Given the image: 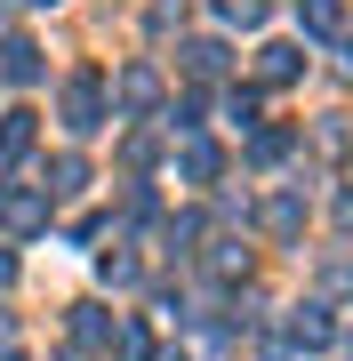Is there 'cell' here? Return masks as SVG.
<instances>
[{
	"label": "cell",
	"mask_w": 353,
	"mask_h": 361,
	"mask_svg": "<svg viewBox=\"0 0 353 361\" xmlns=\"http://www.w3.org/2000/svg\"><path fill=\"white\" fill-rule=\"evenodd\" d=\"M65 129H73V137H89V129H105V89H97L89 73H80L73 89H65Z\"/></svg>",
	"instance_id": "1"
},
{
	"label": "cell",
	"mask_w": 353,
	"mask_h": 361,
	"mask_svg": "<svg viewBox=\"0 0 353 361\" xmlns=\"http://www.w3.org/2000/svg\"><path fill=\"white\" fill-rule=\"evenodd\" d=\"M0 217H8L16 233H32V225H49V201L40 193H0Z\"/></svg>",
	"instance_id": "2"
},
{
	"label": "cell",
	"mask_w": 353,
	"mask_h": 361,
	"mask_svg": "<svg viewBox=\"0 0 353 361\" xmlns=\"http://www.w3.org/2000/svg\"><path fill=\"white\" fill-rule=\"evenodd\" d=\"M0 73L8 80H40V49L32 40H8V49H0Z\"/></svg>",
	"instance_id": "3"
},
{
	"label": "cell",
	"mask_w": 353,
	"mask_h": 361,
	"mask_svg": "<svg viewBox=\"0 0 353 361\" xmlns=\"http://www.w3.org/2000/svg\"><path fill=\"white\" fill-rule=\"evenodd\" d=\"M25 145H32V113H8L0 121V161H16Z\"/></svg>",
	"instance_id": "4"
},
{
	"label": "cell",
	"mask_w": 353,
	"mask_h": 361,
	"mask_svg": "<svg viewBox=\"0 0 353 361\" xmlns=\"http://www.w3.org/2000/svg\"><path fill=\"white\" fill-rule=\"evenodd\" d=\"M289 337H297V345H329V313H321V305H305L297 322H289Z\"/></svg>",
	"instance_id": "5"
},
{
	"label": "cell",
	"mask_w": 353,
	"mask_h": 361,
	"mask_svg": "<svg viewBox=\"0 0 353 361\" xmlns=\"http://www.w3.org/2000/svg\"><path fill=\"white\" fill-rule=\"evenodd\" d=\"M337 25H345V8H337V0H305V32H321V40H329Z\"/></svg>",
	"instance_id": "6"
},
{
	"label": "cell",
	"mask_w": 353,
	"mask_h": 361,
	"mask_svg": "<svg viewBox=\"0 0 353 361\" xmlns=\"http://www.w3.org/2000/svg\"><path fill=\"white\" fill-rule=\"evenodd\" d=\"M73 337H80V345H105V337H113V322H105L97 305H80V313H73Z\"/></svg>",
	"instance_id": "7"
},
{
	"label": "cell",
	"mask_w": 353,
	"mask_h": 361,
	"mask_svg": "<svg viewBox=\"0 0 353 361\" xmlns=\"http://www.w3.org/2000/svg\"><path fill=\"white\" fill-rule=\"evenodd\" d=\"M185 65H193L201 80H217V73H225V49H217V40H193V49H185Z\"/></svg>",
	"instance_id": "8"
},
{
	"label": "cell",
	"mask_w": 353,
	"mask_h": 361,
	"mask_svg": "<svg viewBox=\"0 0 353 361\" xmlns=\"http://www.w3.org/2000/svg\"><path fill=\"white\" fill-rule=\"evenodd\" d=\"M120 104H153V73H144V65L120 73Z\"/></svg>",
	"instance_id": "9"
},
{
	"label": "cell",
	"mask_w": 353,
	"mask_h": 361,
	"mask_svg": "<svg viewBox=\"0 0 353 361\" xmlns=\"http://www.w3.org/2000/svg\"><path fill=\"white\" fill-rule=\"evenodd\" d=\"M257 73H265V80H289V73H297V49H265Z\"/></svg>",
	"instance_id": "10"
},
{
	"label": "cell",
	"mask_w": 353,
	"mask_h": 361,
	"mask_svg": "<svg viewBox=\"0 0 353 361\" xmlns=\"http://www.w3.org/2000/svg\"><path fill=\"white\" fill-rule=\"evenodd\" d=\"M225 16H233V25H257V16H265V0H225Z\"/></svg>",
	"instance_id": "11"
}]
</instances>
